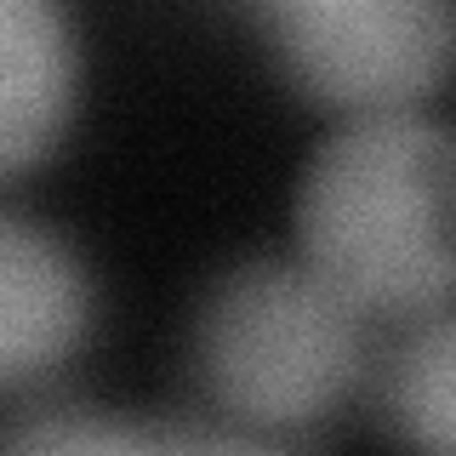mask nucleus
<instances>
[{
    "label": "nucleus",
    "mask_w": 456,
    "mask_h": 456,
    "mask_svg": "<svg viewBox=\"0 0 456 456\" xmlns=\"http://www.w3.org/2000/svg\"><path fill=\"white\" fill-rule=\"evenodd\" d=\"M285 80L337 114L422 109L456 75V0H263Z\"/></svg>",
    "instance_id": "3"
},
{
    "label": "nucleus",
    "mask_w": 456,
    "mask_h": 456,
    "mask_svg": "<svg viewBox=\"0 0 456 456\" xmlns=\"http://www.w3.org/2000/svg\"><path fill=\"white\" fill-rule=\"evenodd\" d=\"M80 46L63 0H0V177L46 160L69 132Z\"/></svg>",
    "instance_id": "5"
},
{
    "label": "nucleus",
    "mask_w": 456,
    "mask_h": 456,
    "mask_svg": "<svg viewBox=\"0 0 456 456\" xmlns=\"http://www.w3.org/2000/svg\"><path fill=\"white\" fill-rule=\"evenodd\" d=\"M382 422L405 445L456 451V303L422 314L382 365Z\"/></svg>",
    "instance_id": "6"
},
{
    "label": "nucleus",
    "mask_w": 456,
    "mask_h": 456,
    "mask_svg": "<svg viewBox=\"0 0 456 456\" xmlns=\"http://www.w3.org/2000/svg\"><path fill=\"white\" fill-rule=\"evenodd\" d=\"M6 451H256L240 428H149V422H109V417H35L0 428Z\"/></svg>",
    "instance_id": "7"
},
{
    "label": "nucleus",
    "mask_w": 456,
    "mask_h": 456,
    "mask_svg": "<svg viewBox=\"0 0 456 456\" xmlns=\"http://www.w3.org/2000/svg\"><path fill=\"white\" fill-rule=\"evenodd\" d=\"M365 377V331L303 256H251L194 320V382L223 428L285 445L337 417Z\"/></svg>",
    "instance_id": "2"
},
{
    "label": "nucleus",
    "mask_w": 456,
    "mask_h": 456,
    "mask_svg": "<svg viewBox=\"0 0 456 456\" xmlns=\"http://www.w3.org/2000/svg\"><path fill=\"white\" fill-rule=\"evenodd\" d=\"M92 331L86 263L46 228L0 217V394L75 360Z\"/></svg>",
    "instance_id": "4"
},
{
    "label": "nucleus",
    "mask_w": 456,
    "mask_h": 456,
    "mask_svg": "<svg viewBox=\"0 0 456 456\" xmlns=\"http://www.w3.org/2000/svg\"><path fill=\"white\" fill-rule=\"evenodd\" d=\"M297 256L360 320L456 303V132L417 109L354 114L303 166Z\"/></svg>",
    "instance_id": "1"
}]
</instances>
